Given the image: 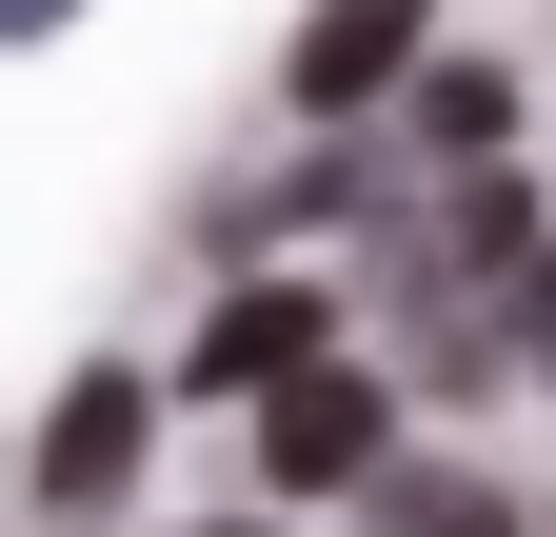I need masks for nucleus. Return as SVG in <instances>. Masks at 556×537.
<instances>
[{
	"label": "nucleus",
	"mask_w": 556,
	"mask_h": 537,
	"mask_svg": "<svg viewBox=\"0 0 556 537\" xmlns=\"http://www.w3.org/2000/svg\"><path fill=\"white\" fill-rule=\"evenodd\" d=\"M199 537H278V517H199Z\"/></svg>",
	"instance_id": "9"
},
{
	"label": "nucleus",
	"mask_w": 556,
	"mask_h": 537,
	"mask_svg": "<svg viewBox=\"0 0 556 537\" xmlns=\"http://www.w3.org/2000/svg\"><path fill=\"white\" fill-rule=\"evenodd\" d=\"M358 537H517V498L457 458H397V478H358Z\"/></svg>",
	"instance_id": "5"
},
{
	"label": "nucleus",
	"mask_w": 556,
	"mask_h": 537,
	"mask_svg": "<svg viewBox=\"0 0 556 537\" xmlns=\"http://www.w3.org/2000/svg\"><path fill=\"white\" fill-rule=\"evenodd\" d=\"M139 438H160V378H119V359H100V378H60V419H40V458H21V498H40V517H100V498L139 478Z\"/></svg>",
	"instance_id": "2"
},
{
	"label": "nucleus",
	"mask_w": 556,
	"mask_h": 537,
	"mask_svg": "<svg viewBox=\"0 0 556 537\" xmlns=\"http://www.w3.org/2000/svg\"><path fill=\"white\" fill-rule=\"evenodd\" d=\"M397 60H417V0H318L278 80H299V120H358V100H397Z\"/></svg>",
	"instance_id": "4"
},
{
	"label": "nucleus",
	"mask_w": 556,
	"mask_h": 537,
	"mask_svg": "<svg viewBox=\"0 0 556 537\" xmlns=\"http://www.w3.org/2000/svg\"><path fill=\"white\" fill-rule=\"evenodd\" d=\"M417 80V140L438 160H517V60H397Z\"/></svg>",
	"instance_id": "6"
},
{
	"label": "nucleus",
	"mask_w": 556,
	"mask_h": 537,
	"mask_svg": "<svg viewBox=\"0 0 556 537\" xmlns=\"http://www.w3.org/2000/svg\"><path fill=\"white\" fill-rule=\"evenodd\" d=\"M378 438H397V398H378L358 359H278V378H258V478H278V498L378 478Z\"/></svg>",
	"instance_id": "1"
},
{
	"label": "nucleus",
	"mask_w": 556,
	"mask_h": 537,
	"mask_svg": "<svg viewBox=\"0 0 556 537\" xmlns=\"http://www.w3.org/2000/svg\"><path fill=\"white\" fill-rule=\"evenodd\" d=\"M517 359L556 378V239H517Z\"/></svg>",
	"instance_id": "7"
},
{
	"label": "nucleus",
	"mask_w": 556,
	"mask_h": 537,
	"mask_svg": "<svg viewBox=\"0 0 556 537\" xmlns=\"http://www.w3.org/2000/svg\"><path fill=\"white\" fill-rule=\"evenodd\" d=\"M318 339H338V299H318V279H239L219 319H199V359H179V398H258L278 359H318Z\"/></svg>",
	"instance_id": "3"
},
{
	"label": "nucleus",
	"mask_w": 556,
	"mask_h": 537,
	"mask_svg": "<svg viewBox=\"0 0 556 537\" xmlns=\"http://www.w3.org/2000/svg\"><path fill=\"white\" fill-rule=\"evenodd\" d=\"M60 21H80V0H0V40H60Z\"/></svg>",
	"instance_id": "8"
}]
</instances>
